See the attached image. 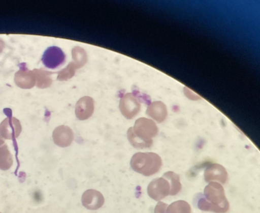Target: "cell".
Returning <instances> with one entry per match:
<instances>
[{
	"label": "cell",
	"mask_w": 260,
	"mask_h": 213,
	"mask_svg": "<svg viewBox=\"0 0 260 213\" xmlns=\"http://www.w3.org/2000/svg\"><path fill=\"white\" fill-rule=\"evenodd\" d=\"M197 203L198 208L203 211L225 213L230 208L225 190L217 182H209L205 188L204 195H200L197 199Z\"/></svg>",
	"instance_id": "obj_1"
},
{
	"label": "cell",
	"mask_w": 260,
	"mask_h": 213,
	"mask_svg": "<svg viewBox=\"0 0 260 213\" xmlns=\"http://www.w3.org/2000/svg\"><path fill=\"white\" fill-rule=\"evenodd\" d=\"M119 108L123 115L127 119H132L140 111L141 105L132 94H127L120 100Z\"/></svg>",
	"instance_id": "obj_7"
},
{
	"label": "cell",
	"mask_w": 260,
	"mask_h": 213,
	"mask_svg": "<svg viewBox=\"0 0 260 213\" xmlns=\"http://www.w3.org/2000/svg\"><path fill=\"white\" fill-rule=\"evenodd\" d=\"M73 133L69 128L61 127L54 131L53 140L54 143L61 147L71 145L73 141Z\"/></svg>",
	"instance_id": "obj_11"
},
{
	"label": "cell",
	"mask_w": 260,
	"mask_h": 213,
	"mask_svg": "<svg viewBox=\"0 0 260 213\" xmlns=\"http://www.w3.org/2000/svg\"><path fill=\"white\" fill-rule=\"evenodd\" d=\"M148 116L152 117L158 123L165 121L168 116V110L165 104L160 102H155L150 104L147 108Z\"/></svg>",
	"instance_id": "obj_12"
},
{
	"label": "cell",
	"mask_w": 260,
	"mask_h": 213,
	"mask_svg": "<svg viewBox=\"0 0 260 213\" xmlns=\"http://www.w3.org/2000/svg\"><path fill=\"white\" fill-rule=\"evenodd\" d=\"M76 116L79 119H88L94 111V102L92 98L87 97L82 98L76 105Z\"/></svg>",
	"instance_id": "obj_10"
},
{
	"label": "cell",
	"mask_w": 260,
	"mask_h": 213,
	"mask_svg": "<svg viewBox=\"0 0 260 213\" xmlns=\"http://www.w3.org/2000/svg\"><path fill=\"white\" fill-rule=\"evenodd\" d=\"M0 213H2V212H0Z\"/></svg>",
	"instance_id": "obj_16"
},
{
	"label": "cell",
	"mask_w": 260,
	"mask_h": 213,
	"mask_svg": "<svg viewBox=\"0 0 260 213\" xmlns=\"http://www.w3.org/2000/svg\"><path fill=\"white\" fill-rule=\"evenodd\" d=\"M163 177L168 180L171 186L170 196H176L180 192L182 186L180 177L177 174L173 171H168L164 174Z\"/></svg>",
	"instance_id": "obj_13"
},
{
	"label": "cell",
	"mask_w": 260,
	"mask_h": 213,
	"mask_svg": "<svg viewBox=\"0 0 260 213\" xmlns=\"http://www.w3.org/2000/svg\"><path fill=\"white\" fill-rule=\"evenodd\" d=\"M81 202L86 209L97 210L103 207L105 203V199L100 191L88 190L85 191L82 196Z\"/></svg>",
	"instance_id": "obj_8"
},
{
	"label": "cell",
	"mask_w": 260,
	"mask_h": 213,
	"mask_svg": "<svg viewBox=\"0 0 260 213\" xmlns=\"http://www.w3.org/2000/svg\"><path fill=\"white\" fill-rule=\"evenodd\" d=\"M228 173L222 165L213 163L208 166L204 172V179L207 182H217L225 184L228 179Z\"/></svg>",
	"instance_id": "obj_6"
},
{
	"label": "cell",
	"mask_w": 260,
	"mask_h": 213,
	"mask_svg": "<svg viewBox=\"0 0 260 213\" xmlns=\"http://www.w3.org/2000/svg\"><path fill=\"white\" fill-rule=\"evenodd\" d=\"M133 130L137 136L147 142H153L152 138L155 137L158 132L155 123L146 118L137 120Z\"/></svg>",
	"instance_id": "obj_3"
},
{
	"label": "cell",
	"mask_w": 260,
	"mask_h": 213,
	"mask_svg": "<svg viewBox=\"0 0 260 213\" xmlns=\"http://www.w3.org/2000/svg\"><path fill=\"white\" fill-rule=\"evenodd\" d=\"M191 209L187 201L179 200L168 205L158 201L154 209V213H191Z\"/></svg>",
	"instance_id": "obj_9"
},
{
	"label": "cell",
	"mask_w": 260,
	"mask_h": 213,
	"mask_svg": "<svg viewBox=\"0 0 260 213\" xmlns=\"http://www.w3.org/2000/svg\"><path fill=\"white\" fill-rule=\"evenodd\" d=\"M13 164V156L7 146L0 147V169L7 171L12 168Z\"/></svg>",
	"instance_id": "obj_14"
},
{
	"label": "cell",
	"mask_w": 260,
	"mask_h": 213,
	"mask_svg": "<svg viewBox=\"0 0 260 213\" xmlns=\"http://www.w3.org/2000/svg\"><path fill=\"white\" fill-rule=\"evenodd\" d=\"M127 138L128 141L137 149L149 148L152 146L153 142H147L142 140L134 134L133 128H130L127 132Z\"/></svg>",
	"instance_id": "obj_15"
},
{
	"label": "cell",
	"mask_w": 260,
	"mask_h": 213,
	"mask_svg": "<svg viewBox=\"0 0 260 213\" xmlns=\"http://www.w3.org/2000/svg\"><path fill=\"white\" fill-rule=\"evenodd\" d=\"M44 66L50 70H55L62 66L66 62V54L61 48L53 46L44 52L42 58Z\"/></svg>",
	"instance_id": "obj_4"
},
{
	"label": "cell",
	"mask_w": 260,
	"mask_h": 213,
	"mask_svg": "<svg viewBox=\"0 0 260 213\" xmlns=\"http://www.w3.org/2000/svg\"><path fill=\"white\" fill-rule=\"evenodd\" d=\"M162 166V160L155 153H137L131 160V166L134 171L145 176L157 173Z\"/></svg>",
	"instance_id": "obj_2"
},
{
	"label": "cell",
	"mask_w": 260,
	"mask_h": 213,
	"mask_svg": "<svg viewBox=\"0 0 260 213\" xmlns=\"http://www.w3.org/2000/svg\"><path fill=\"white\" fill-rule=\"evenodd\" d=\"M170 192L171 186L168 180L163 176L153 179L148 186V195L156 201H160L166 198L170 195Z\"/></svg>",
	"instance_id": "obj_5"
}]
</instances>
